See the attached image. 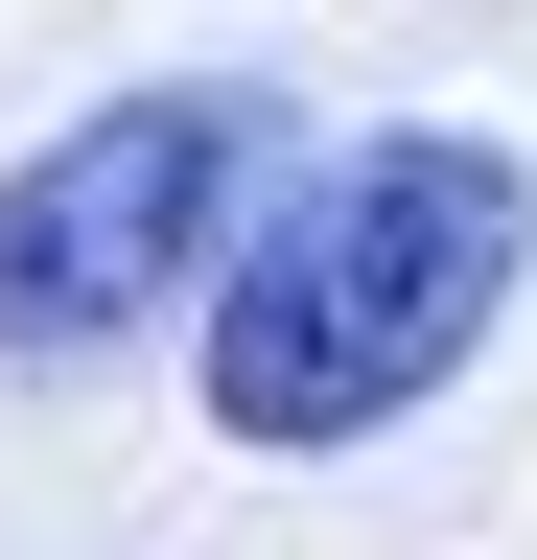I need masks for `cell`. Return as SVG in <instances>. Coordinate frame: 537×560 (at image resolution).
Wrapping results in <instances>:
<instances>
[{
    "label": "cell",
    "instance_id": "1",
    "mask_svg": "<svg viewBox=\"0 0 537 560\" xmlns=\"http://www.w3.org/2000/svg\"><path fill=\"white\" fill-rule=\"evenodd\" d=\"M514 280H537V164L514 140H467V117L327 140L211 257V350H187V374H211V444L327 467V444H374V420H421L467 350L514 327Z\"/></svg>",
    "mask_w": 537,
    "mask_h": 560
},
{
    "label": "cell",
    "instance_id": "2",
    "mask_svg": "<svg viewBox=\"0 0 537 560\" xmlns=\"http://www.w3.org/2000/svg\"><path fill=\"white\" fill-rule=\"evenodd\" d=\"M234 164H257V94H234V70L94 94L47 164H0V374H71V350L164 327V280L234 257Z\"/></svg>",
    "mask_w": 537,
    "mask_h": 560
}]
</instances>
